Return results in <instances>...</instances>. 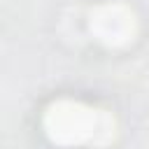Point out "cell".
<instances>
[{
    "instance_id": "obj_1",
    "label": "cell",
    "mask_w": 149,
    "mask_h": 149,
    "mask_svg": "<svg viewBox=\"0 0 149 149\" xmlns=\"http://www.w3.org/2000/svg\"><path fill=\"white\" fill-rule=\"evenodd\" d=\"M51 119H56V126L51 123V133L54 137H65L70 135V140H81L84 135L91 133V116H88V109H79V107H58L51 112Z\"/></svg>"
}]
</instances>
